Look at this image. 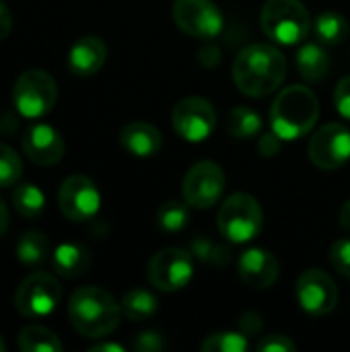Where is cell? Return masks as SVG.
I'll use <instances>...</instances> for the list:
<instances>
[{"label":"cell","mask_w":350,"mask_h":352,"mask_svg":"<svg viewBox=\"0 0 350 352\" xmlns=\"http://www.w3.org/2000/svg\"><path fill=\"white\" fill-rule=\"evenodd\" d=\"M260 27L270 41L297 45L307 39L314 21L301 0H268L260 12Z\"/></svg>","instance_id":"277c9868"},{"label":"cell","mask_w":350,"mask_h":352,"mask_svg":"<svg viewBox=\"0 0 350 352\" xmlns=\"http://www.w3.org/2000/svg\"><path fill=\"white\" fill-rule=\"evenodd\" d=\"M227 132L233 138L248 140L262 132V116L245 105H237L227 116Z\"/></svg>","instance_id":"7402d4cb"},{"label":"cell","mask_w":350,"mask_h":352,"mask_svg":"<svg viewBox=\"0 0 350 352\" xmlns=\"http://www.w3.org/2000/svg\"><path fill=\"white\" fill-rule=\"evenodd\" d=\"M281 146H283V138L276 136L274 132L264 134L260 138V142H258V151H260L262 157H274V155H278Z\"/></svg>","instance_id":"e575fe53"},{"label":"cell","mask_w":350,"mask_h":352,"mask_svg":"<svg viewBox=\"0 0 350 352\" xmlns=\"http://www.w3.org/2000/svg\"><path fill=\"white\" fill-rule=\"evenodd\" d=\"M60 212L72 223H87L101 208V194L87 175H70L58 190Z\"/></svg>","instance_id":"8fae6325"},{"label":"cell","mask_w":350,"mask_h":352,"mask_svg":"<svg viewBox=\"0 0 350 352\" xmlns=\"http://www.w3.org/2000/svg\"><path fill=\"white\" fill-rule=\"evenodd\" d=\"M50 256V241L41 231H25L17 241V258L25 266H39Z\"/></svg>","instance_id":"484cf974"},{"label":"cell","mask_w":350,"mask_h":352,"mask_svg":"<svg viewBox=\"0 0 350 352\" xmlns=\"http://www.w3.org/2000/svg\"><path fill=\"white\" fill-rule=\"evenodd\" d=\"M12 208L25 219H37L45 210V196L35 184H19L10 194Z\"/></svg>","instance_id":"cb8c5ba5"},{"label":"cell","mask_w":350,"mask_h":352,"mask_svg":"<svg viewBox=\"0 0 350 352\" xmlns=\"http://www.w3.org/2000/svg\"><path fill=\"white\" fill-rule=\"evenodd\" d=\"M126 349L122 344H116V342H99V344H93L89 352H124Z\"/></svg>","instance_id":"8d00e7d4"},{"label":"cell","mask_w":350,"mask_h":352,"mask_svg":"<svg viewBox=\"0 0 350 352\" xmlns=\"http://www.w3.org/2000/svg\"><path fill=\"white\" fill-rule=\"evenodd\" d=\"M194 276V256L182 248H165L157 252L146 268L151 287L161 293H177L190 285Z\"/></svg>","instance_id":"ba28073f"},{"label":"cell","mask_w":350,"mask_h":352,"mask_svg":"<svg viewBox=\"0 0 350 352\" xmlns=\"http://www.w3.org/2000/svg\"><path fill=\"white\" fill-rule=\"evenodd\" d=\"M248 349L250 340L243 332H217L200 344V351L204 352H245Z\"/></svg>","instance_id":"f1b7e54d"},{"label":"cell","mask_w":350,"mask_h":352,"mask_svg":"<svg viewBox=\"0 0 350 352\" xmlns=\"http://www.w3.org/2000/svg\"><path fill=\"white\" fill-rule=\"evenodd\" d=\"M58 101V85L54 76L41 68L25 70L12 87V105L27 120L47 116Z\"/></svg>","instance_id":"8992f818"},{"label":"cell","mask_w":350,"mask_h":352,"mask_svg":"<svg viewBox=\"0 0 350 352\" xmlns=\"http://www.w3.org/2000/svg\"><path fill=\"white\" fill-rule=\"evenodd\" d=\"M295 295L301 309L316 318L332 314L338 305V287L332 276L320 268H309L297 278Z\"/></svg>","instance_id":"4fadbf2b"},{"label":"cell","mask_w":350,"mask_h":352,"mask_svg":"<svg viewBox=\"0 0 350 352\" xmlns=\"http://www.w3.org/2000/svg\"><path fill=\"white\" fill-rule=\"evenodd\" d=\"M225 192V173L212 161H200L188 169L182 182V194L188 206L208 210Z\"/></svg>","instance_id":"30bf717a"},{"label":"cell","mask_w":350,"mask_h":352,"mask_svg":"<svg viewBox=\"0 0 350 352\" xmlns=\"http://www.w3.org/2000/svg\"><path fill=\"white\" fill-rule=\"evenodd\" d=\"M171 14L179 31L202 41L219 37L225 27V16L212 0H175Z\"/></svg>","instance_id":"9c48e42d"},{"label":"cell","mask_w":350,"mask_h":352,"mask_svg":"<svg viewBox=\"0 0 350 352\" xmlns=\"http://www.w3.org/2000/svg\"><path fill=\"white\" fill-rule=\"evenodd\" d=\"M171 124L184 140L204 142L217 128V111L212 103L202 97H186L173 107Z\"/></svg>","instance_id":"7c38bea8"},{"label":"cell","mask_w":350,"mask_h":352,"mask_svg":"<svg viewBox=\"0 0 350 352\" xmlns=\"http://www.w3.org/2000/svg\"><path fill=\"white\" fill-rule=\"evenodd\" d=\"M120 305H122V314L128 320H132V322H146L159 309L157 297L151 291H146V289H132V291H128Z\"/></svg>","instance_id":"603a6c76"},{"label":"cell","mask_w":350,"mask_h":352,"mask_svg":"<svg viewBox=\"0 0 350 352\" xmlns=\"http://www.w3.org/2000/svg\"><path fill=\"white\" fill-rule=\"evenodd\" d=\"M297 70L303 80L307 82H320L330 72V56L324 50V43H303L295 56Z\"/></svg>","instance_id":"ffe728a7"},{"label":"cell","mask_w":350,"mask_h":352,"mask_svg":"<svg viewBox=\"0 0 350 352\" xmlns=\"http://www.w3.org/2000/svg\"><path fill=\"white\" fill-rule=\"evenodd\" d=\"M60 299V283L47 272H33L19 285L14 293V307L27 320H41L56 311Z\"/></svg>","instance_id":"52a82bcc"},{"label":"cell","mask_w":350,"mask_h":352,"mask_svg":"<svg viewBox=\"0 0 350 352\" xmlns=\"http://www.w3.org/2000/svg\"><path fill=\"white\" fill-rule=\"evenodd\" d=\"M190 221V210H188V202H177V200H169L163 202L159 206L157 212V225L161 227V231L165 233H179L188 227Z\"/></svg>","instance_id":"83f0119b"},{"label":"cell","mask_w":350,"mask_h":352,"mask_svg":"<svg viewBox=\"0 0 350 352\" xmlns=\"http://www.w3.org/2000/svg\"><path fill=\"white\" fill-rule=\"evenodd\" d=\"M52 266L64 278H78L91 268V252L80 243H60L52 252Z\"/></svg>","instance_id":"d6986e66"},{"label":"cell","mask_w":350,"mask_h":352,"mask_svg":"<svg viewBox=\"0 0 350 352\" xmlns=\"http://www.w3.org/2000/svg\"><path fill=\"white\" fill-rule=\"evenodd\" d=\"M260 352H295L297 346L295 342L285 336V334H268V336H262L258 346H256Z\"/></svg>","instance_id":"1f68e13d"},{"label":"cell","mask_w":350,"mask_h":352,"mask_svg":"<svg viewBox=\"0 0 350 352\" xmlns=\"http://www.w3.org/2000/svg\"><path fill=\"white\" fill-rule=\"evenodd\" d=\"M217 225L227 241L248 243L260 235L264 227V212L254 196L237 192L221 204Z\"/></svg>","instance_id":"5b68a950"},{"label":"cell","mask_w":350,"mask_h":352,"mask_svg":"<svg viewBox=\"0 0 350 352\" xmlns=\"http://www.w3.org/2000/svg\"><path fill=\"white\" fill-rule=\"evenodd\" d=\"M320 118L316 93L303 85L283 89L270 107V128L283 140H297L311 132Z\"/></svg>","instance_id":"3957f363"},{"label":"cell","mask_w":350,"mask_h":352,"mask_svg":"<svg viewBox=\"0 0 350 352\" xmlns=\"http://www.w3.org/2000/svg\"><path fill=\"white\" fill-rule=\"evenodd\" d=\"M330 264L338 274L350 278V237H340L330 248Z\"/></svg>","instance_id":"4dcf8cb0"},{"label":"cell","mask_w":350,"mask_h":352,"mask_svg":"<svg viewBox=\"0 0 350 352\" xmlns=\"http://www.w3.org/2000/svg\"><path fill=\"white\" fill-rule=\"evenodd\" d=\"M340 227L350 235V200H347L340 208Z\"/></svg>","instance_id":"74e56055"},{"label":"cell","mask_w":350,"mask_h":352,"mask_svg":"<svg viewBox=\"0 0 350 352\" xmlns=\"http://www.w3.org/2000/svg\"><path fill=\"white\" fill-rule=\"evenodd\" d=\"M68 318L83 338H103L120 326L122 305L105 289L89 285L72 293Z\"/></svg>","instance_id":"7a4b0ae2"},{"label":"cell","mask_w":350,"mask_h":352,"mask_svg":"<svg viewBox=\"0 0 350 352\" xmlns=\"http://www.w3.org/2000/svg\"><path fill=\"white\" fill-rule=\"evenodd\" d=\"M23 175L21 157L6 144L0 142V188H12Z\"/></svg>","instance_id":"f546056e"},{"label":"cell","mask_w":350,"mask_h":352,"mask_svg":"<svg viewBox=\"0 0 350 352\" xmlns=\"http://www.w3.org/2000/svg\"><path fill=\"white\" fill-rule=\"evenodd\" d=\"M6 229H8V208H6L4 200L0 198V237L6 233Z\"/></svg>","instance_id":"f35d334b"},{"label":"cell","mask_w":350,"mask_h":352,"mask_svg":"<svg viewBox=\"0 0 350 352\" xmlns=\"http://www.w3.org/2000/svg\"><path fill=\"white\" fill-rule=\"evenodd\" d=\"M287 76L283 52L270 43H252L233 60V82L248 97H266L274 93Z\"/></svg>","instance_id":"6da1fadb"},{"label":"cell","mask_w":350,"mask_h":352,"mask_svg":"<svg viewBox=\"0 0 350 352\" xmlns=\"http://www.w3.org/2000/svg\"><path fill=\"white\" fill-rule=\"evenodd\" d=\"M23 352H62L60 338L43 326H25L17 336Z\"/></svg>","instance_id":"d4e9b609"},{"label":"cell","mask_w":350,"mask_h":352,"mask_svg":"<svg viewBox=\"0 0 350 352\" xmlns=\"http://www.w3.org/2000/svg\"><path fill=\"white\" fill-rule=\"evenodd\" d=\"M190 252L196 260L208 264V266H217V268H225L231 264V250L206 235L202 237H194L190 243Z\"/></svg>","instance_id":"4316f807"},{"label":"cell","mask_w":350,"mask_h":352,"mask_svg":"<svg viewBox=\"0 0 350 352\" xmlns=\"http://www.w3.org/2000/svg\"><path fill=\"white\" fill-rule=\"evenodd\" d=\"M307 155L309 161L324 171L342 167L350 159V130L344 124L322 126L311 136Z\"/></svg>","instance_id":"5bb4252c"},{"label":"cell","mask_w":350,"mask_h":352,"mask_svg":"<svg viewBox=\"0 0 350 352\" xmlns=\"http://www.w3.org/2000/svg\"><path fill=\"white\" fill-rule=\"evenodd\" d=\"M278 272H281L278 260L268 250H262V248H252L243 252L237 260L239 278L256 291L270 289L276 283Z\"/></svg>","instance_id":"2e32d148"},{"label":"cell","mask_w":350,"mask_h":352,"mask_svg":"<svg viewBox=\"0 0 350 352\" xmlns=\"http://www.w3.org/2000/svg\"><path fill=\"white\" fill-rule=\"evenodd\" d=\"M6 351V346H4V342H2V338H0V352Z\"/></svg>","instance_id":"ab89813d"},{"label":"cell","mask_w":350,"mask_h":352,"mask_svg":"<svg viewBox=\"0 0 350 352\" xmlns=\"http://www.w3.org/2000/svg\"><path fill=\"white\" fill-rule=\"evenodd\" d=\"M132 349L140 352H159L167 349V340L159 332L149 330V332H142L136 336V340L132 342Z\"/></svg>","instance_id":"d6a6232c"},{"label":"cell","mask_w":350,"mask_h":352,"mask_svg":"<svg viewBox=\"0 0 350 352\" xmlns=\"http://www.w3.org/2000/svg\"><path fill=\"white\" fill-rule=\"evenodd\" d=\"M23 153L35 165H56L64 157V138L50 124H31L21 138Z\"/></svg>","instance_id":"9a60e30c"},{"label":"cell","mask_w":350,"mask_h":352,"mask_svg":"<svg viewBox=\"0 0 350 352\" xmlns=\"http://www.w3.org/2000/svg\"><path fill=\"white\" fill-rule=\"evenodd\" d=\"M120 144L124 151L138 159H149L155 157L161 146H163V134L159 132L157 126L149 122H132L122 128L120 132Z\"/></svg>","instance_id":"ac0fdd59"},{"label":"cell","mask_w":350,"mask_h":352,"mask_svg":"<svg viewBox=\"0 0 350 352\" xmlns=\"http://www.w3.org/2000/svg\"><path fill=\"white\" fill-rule=\"evenodd\" d=\"M107 60V45L97 35H85L76 39L68 52V70L74 76L97 74Z\"/></svg>","instance_id":"e0dca14e"},{"label":"cell","mask_w":350,"mask_h":352,"mask_svg":"<svg viewBox=\"0 0 350 352\" xmlns=\"http://www.w3.org/2000/svg\"><path fill=\"white\" fill-rule=\"evenodd\" d=\"M334 105L344 120H350V74L338 80L334 89Z\"/></svg>","instance_id":"836d02e7"},{"label":"cell","mask_w":350,"mask_h":352,"mask_svg":"<svg viewBox=\"0 0 350 352\" xmlns=\"http://www.w3.org/2000/svg\"><path fill=\"white\" fill-rule=\"evenodd\" d=\"M12 31V12L10 8L0 0V41H4Z\"/></svg>","instance_id":"d590c367"},{"label":"cell","mask_w":350,"mask_h":352,"mask_svg":"<svg viewBox=\"0 0 350 352\" xmlns=\"http://www.w3.org/2000/svg\"><path fill=\"white\" fill-rule=\"evenodd\" d=\"M316 39L324 45H338L342 43L350 33V25L344 14L336 10H326L316 16L314 21Z\"/></svg>","instance_id":"44dd1931"}]
</instances>
